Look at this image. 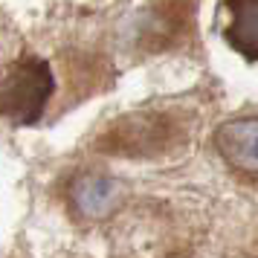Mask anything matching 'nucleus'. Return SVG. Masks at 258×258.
Listing matches in <instances>:
<instances>
[{
    "mask_svg": "<svg viewBox=\"0 0 258 258\" xmlns=\"http://www.w3.org/2000/svg\"><path fill=\"white\" fill-rule=\"evenodd\" d=\"M55 79L44 58H21L9 64L0 79V116L12 125H32L47 110Z\"/></svg>",
    "mask_w": 258,
    "mask_h": 258,
    "instance_id": "nucleus-1",
    "label": "nucleus"
},
{
    "mask_svg": "<svg viewBox=\"0 0 258 258\" xmlns=\"http://www.w3.org/2000/svg\"><path fill=\"white\" fill-rule=\"evenodd\" d=\"M215 148L229 165L238 171L255 177L258 174V119L241 116L229 119L215 131Z\"/></svg>",
    "mask_w": 258,
    "mask_h": 258,
    "instance_id": "nucleus-2",
    "label": "nucleus"
},
{
    "mask_svg": "<svg viewBox=\"0 0 258 258\" xmlns=\"http://www.w3.org/2000/svg\"><path fill=\"white\" fill-rule=\"evenodd\" d=\"M70 198L79 215L90 218V221H99V218L113 215L122 206L125 186H122V180L107 174H82L73 183Z\"/></svg>",
    "mask_w": 258,
    "mask_h": 258,
    "instance_id": "nucleus-3",
    "label": "nucleus"
},
{
    "mask_svg": "<svg viewBox=\"0 0 258 258\" xmlns=\"http://www.w3.org/2000/svg\"><path fill=\"white\" fill-rule=\"evenodd\" d=\"M232 21L223 29V38L232 44L246 61L258 58V3H229Z\"/></svg>",
    "mask_w": 258,
    "mask_h": 258,
    "instance_id": "nucleus-4",
    "label": "nucleus"
},
{
    "mask_svg": "<svg viewBox=\"0 0 258 258\" xmlns=\"http://www.w3.org/2000/svg\"><path fill=\"white\" fill-rule=\"evenodd\" d=\"M154 137H168V131L165 128H157V122L151 116L142 119V116H134V119H125V122H119V131L116 134H110L107 140H113V151H125V154H151V140Z\"/></svg>",
    "mask_w": 258,
    "mask_h": 258,
    "instance_id": "nucleus-5",
    "label": "nucleus"
}]
</instances>
